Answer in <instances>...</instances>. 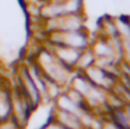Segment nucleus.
Masks as SVG:
<instances>
[{
    "label": "nucleus",
    "mask_w": 130,
    "mask_h": 129,
    "mask_svg": "<svg viewBox=\"0 0 130 129\" xmlns=\"http://www.w3.org/2000/svg\"><path fill=\"white\" fill-rule=\"evenodd\" d=\"M123 112H124V117H126V119H127V123H129V126H130V104L129 105H126V107H123Z\"/></svg>",
    "instance_id": "nucleus-14"
},
{
    "label": "nucleus",
    "mask_w": 130,
    "mask_h": 129,
    "mask_svg": "<svg viewBox=\"0 0 130 129\" xmlns=\"http://www.w3.org/2000/svg\"><path fill=\"white\" fill-rule=\"evenodd\" d=\"M83 74H84L94 86L99 87V88L105 90V91L109 90L110 87L113 86V83H115V74L106 72L105 69L96 66V64H92V66L88 67L87 70H84Z\"/></svg>",
    "instance_id": "nucleus-6"
},
{
    "label": "nucleus",
    "mask_w": 130,
    "mask_h": 129,
    "mask_svg": "<svg viewBox=\"0 0 130 129\" xmlns=\"http://www.w3.org/2000/svg\"><path fill=\"white\" fill-rule=\"evenodd\" d=\"M15 77H17L15 79V80H17V84H15V86H17L18 88L24 93V95L28 98V101L31 102L32 108L37 109L38 107L41 105V102H42V97H41L37 86H35L34 81H32V79H31V76H29L28 70H27L25 64L18 67Z\"/></svg>",
    "instance_id": "nucleus-5"
},
{
    "label": "nucleus",
    "mask_w": 130,
    "mask_h": 129,
    "mask_svg": "<svg viewBox=\"0 0 130 129\" xmlns=\"http://www.w3.org/2000/svg\"><path fill=\"white\" fill-rule=\"evenodd\" d=\"M32 111H34V108H32L31 102L28 101V98L24 95V93L17 86L13 87L11 88V119L21 129H24L28 123Z\"/></svg>",
    "instance_id": "nucleus-4"
},
{
    "label": "nucleus",
    "mask_w": 130,
    "mask_h": 129,
    "mask_svg": "<svg viewBox=\"0 0 130 129\" xmlns=\"http://www.w3.org/2000/svg\"><path fill=\"white\" fill-rule=\"evenodd\" d=\"M64 14H83L84 0H62Z\"/></svg>",
    "instance_id": "nucleus-13"
},
{
    "label": "nucleus",
    "mask_w": 130,
    "mask_h": 129,
    "mask_svg": "<svg viewBox=\"0 0 130 129\" xmlns=\"http://www.w3.org/2000/svg\"><path fill=\"white\" fill-rule=\"evenodd\" d=\"M34 60L37 62L41 72L43 73V76L46 79L60 84L63 88H66L70 84L71 77L74 74V70L69 69L62 62L57 60L56 56L53 55V52L46 45H43L42 48L38 49L37 55L34 56Z\"/></svg>",
    "instance_id": "nucleus-1"
},
{
    "label": "nucleus",
    "mask_w": 130,
    "mask_h": 129,
    "mask_svg": "<svg viewBox=\"0 0 130 129\" xmlns=\"http://www.w3.org/2000/svg\"><path fill=\"white\" fill-rule=\"evenodd\" d=\"M92 64H95V55L91 50V48L81 50L78 56V60H77L76 66H74V72H80L83 73L84 70H87L88 67H91Z\"/></svg>",
    "instance_id": "nucleus-12"
},
{
    "label": "nucleus",
    "mask_w": 130,
    "mask_h": 129,
    "mask_svg": "<svg viewBox=\"0 0 130 129\" xmlns=\"http://www.w3.org/2000/svg\"><path fill=\"white\" fill-rule=\"evenodd\" d=\"M11 118V88L7 84H0V122Z\"/></svg>",
    "instance_id": "nucleus-10"
},
{
    "label": "nucleus",
    "mask_w": 130,
    "mask_h": 129,
    "mask_svg": "<svg viewBox=\"0 0 130 129\" xmlns=\"http://www.w3.org/2000/svg\"><path fill=\"white\" fill-rule=\"evenodd\" d=\"M98 28H99V34L98 35H102L105 38H112V36H118V27H116V21L113 17L105 16L99 20L98 22Z\"/></svg>",
    "instance_id": "nucleus-11"
},
{
    "label": "nucleus",
    "mask_w": 130,
    "mask_h": 129,
    "mask_svg": "<svg viewBox=\"0 0 130 129\" xmlns=\"http://www.w3.org/2000/svg\"><path fill=\"white\" fill-rule=\"evenodd\" d=\"M46 45H66L78 50H84L90 48L92 38L90 36L85 28L76 31H66V32H49L45 34Z\"/></svg>",
    "instance_id": "nucleus-2"
},
{
    "label": "nucleus",
    "mask_w": 130,
    "mask_h": 129,
    "mask_svg": "<svg viewBox=\"0 0 130 129\" xmlns=\"http://www.w3.org/2000/svg\"><path fill=\"white\" fill-rule=\"evenodd\" d=\"M42 32H66L85 28V16L83 14H64L56 18L42 20Z\"/></svg>",
    "instance_id": "nucleus-3"
},
{
    "label": "nucleus",
    "mask_w": 130,
    "mask_h": 129,
    "mask_svg": "<svg viewBox=\"0 0 130 129\" xmlns=\"http://www.w3.org/2000/svg\"><path fill=\"white\" fill-rule=\"evenodd\" d=\"M46 46L53 52V55L56 56L57 60L62 62L69 69L74 70V66H76L77 60H78V56L81 53V50L66 46V45H46Z\"/></svg>",
    "instance_id": "nucleus-8"
},
{
    "label": "nucleus",
    "mask_w": 130,
    "mask_h": 129,
    "mask_svg": "<svg viewBox=\"0 0 130 129\" xmlns=\"http://www.w3.org/2000/svg\"><path fill=\"white\" fill-rule=\"evenodd\" d=\"M52 119L56 121L64 129H84L81 119L77 115L67 112V111H62V109L55 108L53 114H52Z\"/></svg>",
    "instance_id": "nucleus-9"
},
{
    "label": "nucleus",
    "mask_w": 130,
    "mask_h": 129,
    "mask_svg": "<svg viewBox=\"0 0 130 129\" xmlns=\"http://www.w3.org/2000/svg\"><path fill=\"white\" fill-rule=\"evenodd\" d=\"M90 48L94 52V55H95V59H109V60H113V62L120 64V62L116 58V53L113 50L110 42L108 41V38H105L102 35H96L91 41Z\"/></svg>",
    "instance_id": "nucleus-7"
}]
</instances>
